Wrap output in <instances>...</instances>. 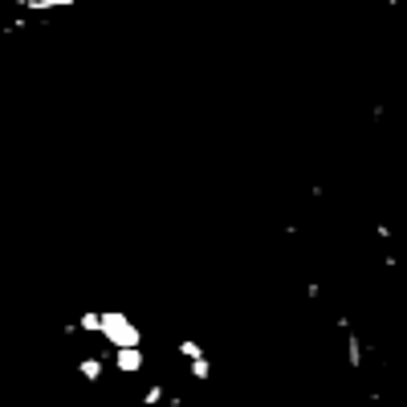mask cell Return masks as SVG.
<instances>
[{"mask_svg": "<svg viewBox=\"0 0 407 407\" xmlns=\"http://www.w3.org/2000/svg\"><path fill=\"white\" fill-rule=\"evenodd\" d=\"M98 338L106 346H143V330L131 322V313L122 310H98Z\"/></svg>", "mask_w": 407, "mask_h": 407, "instance_id": "cell-1", "label": "cell"}, {"mask_svg": "<svg viewBox=\"0 0 407 407\" xmlns=\"http://www.w3.org/2000/svg\"><path fill=\"white\" fill-rule=\"evenodd\" d=\"M143 367H147L143 346H119V350H114V371H122V375H139Z\"/></svg>", "mask_w": 407, "mask_h": 407, "instance_id": "cell-2", "label": "cell"}, {"mask_svg": "<svg viewBox=\"0 0 407 407\" xmlns=\"http://www.w3.org/2000/svg\"><path fill=\"white\" fill-rule=\"evenodd\" d=\"M77 375H82L86 383H102V375H106V362L98 359V355H82V359H77Z\"/></svg>", "mask_w": 407, "mask_h": 407, "instance_id": "cell-3", "label": "cell"}, {"mask_svg": "<svg viewBox=\"0 0 407 407\" xmlns=\"http://www.w3.org/2000/svg\"><path fill=\"white\" fill-rule=\"evenodd\" d=\"M188 371H192V379L208 383V379H212V359H208V355H195V359H188Z\"/></svg>", "mask_w": 407, "mask_h": 407, "instance_id": "cell-4", "label": "cell"}, {"mask_svg": "<svg viewBox=\"0 0 407 407\" xmlns=\"http://www.w3.org/2000/svg\"><path fill=\"white\" fill-rule=\"evenodd\" d=\"M346 346H350V367H359L362 362V346H359V334L346 326Z\"/></svg>", "mask_w": 407, "mask_h": 407, "instance_id": "cell-5", "label": "cell"}, {"mask_svg": "<svg viewBox=\"0 0 407 407\" xmlns=\"http://www.w3.org/2000/svg\"><path fill=\"white\" fill-rule=\"evenodd\" d=\"M77 326H82L86 334H98V310H86L82 318H77Z\"/></svg>", "mask_w": 407, "mask_h": 407, "instance_id": "cell-6", "label": "cell"}, {"mask_svg": "<svg viewBox=\"0 0 407 407\" xmlns=\"http://www.w3.org/2000/svg\"><path fill=\"white\" fill-rule=\"evenodd\" d=\"M179 355H184V359H195V355H204V346L192 342V338H184V342H179Z\"/></svg>", "mask_w": 407, "mask_h": 407, "instance_id": "cell-7", "label": "cell"}, {"mask_svg": "<svg viewBox=\"0 0 407 407\" xmlns=\"http://www.w3.org/2000/svg\"><path fill=\"white\" fill-rule=\"evenodd\" d=\"M143 404H147V407L163 404V387H159V383H155V387H147V391H143Z\"/></svg>", "mask_w": 407, "mask_h": 407, "instance_id": "cell-8", "label": "cell"}]
</instances>
